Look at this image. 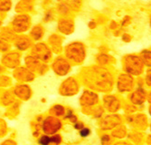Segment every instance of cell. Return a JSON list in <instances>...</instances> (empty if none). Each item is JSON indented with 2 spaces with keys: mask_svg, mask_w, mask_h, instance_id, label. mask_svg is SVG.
Here are the masks:
<instances>
[{
  "mask_svg": "<svg viewBox=\"0 0 151 145\" xmlns=\"http://www.w3.org/2000/svg\"><path fill=\"white\" fill-rule=\"evenodd\" d=\"M150 25H151V23H150Z\"/></svg>",
  "mask_w": 151,
  "mask_h": 145,
  "instance_id": "cell-5",
  "label": "cell"
},
{
  "mask_svg": "<svg viewBox=\"0 0 151 145\" xmlns=\"http://www.w3.org/2000/svg\"><path fill=\"white\" fill-rule=\"evenodd\" d=\"M80 134H81V136H82V137H86V136H88V135L90 134V130H89V129H86V128L81 129Z\"/></svg>",
  "mask_w": 151,
  "mask_h": 145,
  "instance_id": "cell-3",
  "label": "cell"
},
{
  "mask_svg": "<svg viewBox=\"0 0 151 145\" xmlns=\"http://www.w3.org/2000/svg\"><path fill=\"white\" fill-rule=\"evenodd\" d=\"M126 68L129 73L132 74H139L141 71V63L138 57L135 56H129L127 59L126 63Z\"/></svg>",
  "mask_w": 151,
  "mask_h": 145,
  "instance_id": "cell-1",
  "label": "cell"
},
{
  "mask_svg": "<svg viewBox=\"0 0 151 145\" xmlns=\"http://www.w3.org/2000/svg\"><path fill=\"white\" fill-rule=\"evenodd\" d=\"M41 145H48L51 142V138L47 137V136H43L39 141Z\"/></svg>",
  "mask_w": 151,
  "mask_h": 145,
  "instance_id": "cell-2",
  "label": "cell"
},
{
  "mask_svg": "<svg viewBox=\"0 0 151 145\" xmlns=\"http://www.w3.org/2000/svg\"><path fill=\"white\" fill-rule=\"evenodd\" d=\"M51 142L59 143V142H60V137H59V136H54V137L51 138Z\"/></svg>",
  "mask_w": 151,
  "mask_h": 145,
  "instance_id": "cell-4",
  "label": "cell"
}]
</instances>
